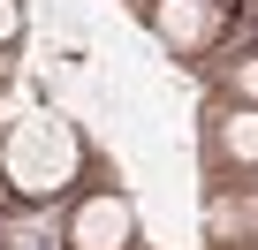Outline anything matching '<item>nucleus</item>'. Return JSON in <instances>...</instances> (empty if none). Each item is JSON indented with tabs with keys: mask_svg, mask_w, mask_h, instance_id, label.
Returning a JSON list of instances; mask_svg holds the SVG:
<instances>
[{
	"mask_svg": "<svg viewBox=\"0 0 258 250\" xmlns=\"http://www.w3.org/2000/svg\"><path fill=\"white\" fill-rule=\"evenodd\" d=\"M0 84H8V53H0Z\"/></svg>",
	"mask_w": 258,
	"mask_h": 250,
	"instance_id": "6e6552de",
	"label": "nucleus"
},
{
	"mask_svg": "<svg viewBox=\"0 0 258 250\" xmlns=\"http://www.w3.org/2000/svg\"><path fill=\"white\" fill-rule=\"evenodd\" d=\"M145 23L160 31L167 53H182V61H213L220 38H228V23H235V8H228V0H152Z\"/></svg>",
	"mask_w": 258,
	"mask_h": 250,
	"instance_id": "7ed1b4c3",
	"label": "nucleus"
},
{
	"mask_svg": "<svg viewBox=\"0 0 258 250\" xmlns=\"http://www.w3.org/2000/svg\"><path fill=\"white\" fill-rule=\"evenodd\" d=\"M23 23H31V16H23V0H0V53H16V46H23Z\"/></svg>",
	"mask_w": 258,
	"mask_h": 250,
	"instance_id": "423d86ee",
	"label": "nucleus"
},
{
	"mask_svg": "<svg viewBox=\"0 0 258 250\" xmlns=\"http://www.w3.org/2000/svg\"><path fill=\"white\" fill-rule=\"evenodd\" d=\"M205 144H213V167H220V175H258V106L220 99V106H213Z\"/></svg>",
	"mask_w": 258,
	"mask_h": 250,
	"instance_id": "20e7f679",
	"label": "nucleus"
},
{
	"mask_svg": "<svg viewBox=\"0 0 258 250\" xmlns=\"http://www.w3.org/2000/svg\"><path fill=\"white\" fill-rule=\"evenodd\" d=\"M8 205H16V197H8V182H0V212H8Z\"/></svg>",
	"mask_w": 258,
	"mask_h": 250,
	"instance_id": "0eeeda50",
	"label": "nucleus"
},
{
	"mask_svg": "<svg viewBox=\"0 0 258 250\" xmlns=\"http://www.w3.org/2000/svg\"><path fill=\"white\" fill-rule=\"evenodd\" d=\"M61 250H137V212L121 190H76L61 205Z\"/></svg>",
	"mask_w": 258,
	"mask_h": 250,
	"instance_id": "f03ea898",
	"label": "nucleus"
},
{
	"mask_svg": "<svg viewBox=\"0 0 258 250\" xmlns=\"http://www.w3.org/2000/svg\"><path fill=\"white\" fill-rule=\"evenodd\" d=\"M250 250H258V242H250Z\"/></svg>",
	"mask_w": 258,
	"mask_h": 250,
	"instance_id": "9d476101",
	"label": "nucleus"
},
{
	"mask_svg": "<svg viewBox=\"0 0 258 250\" xmlns=\"http://www.w3.org/2000/svg\"><path fill=\"white\" fill-rule=\"evenodd\" d=\"M84 175H91V152L53 114H31L0 137V182H8L16 205H61V197H76Z\"/></svg>",
	"mask_w": 258,
	"mask_h": 250,
	"instance_id": "f257e3e1",
	"label": "nucleus"
},
{
	"mask_svg": "<svg viewBox=\"0 0 258 250\" xmlns=\"http://www.w3.org/2000/svg\"><path fill=\"white\" fill-rule=\"evenodd\" d=\"M145 8H152V0H145Z\"/></svg>",
	"mask_w": 258,
	"mask_h": 250,
	"instance_id": "1a4fd4ad",
	"label": "nucleus"
},
{
	"mask_svg": "<svg viewBox=\"0 0 258 250\" xmlns=\"http://www.w3.org/2000/svg\"><path fill=\"white\" fill-rule=\"evenodd\" d=\"M213 84H220V99H235V106H258V46H250V53H220Z\"/></svg>",
	"mask_w": 258,
	"mask_h": 250,
	"instance_id": "39448f33",
	"label": "nucleus"
}]
</instances>
